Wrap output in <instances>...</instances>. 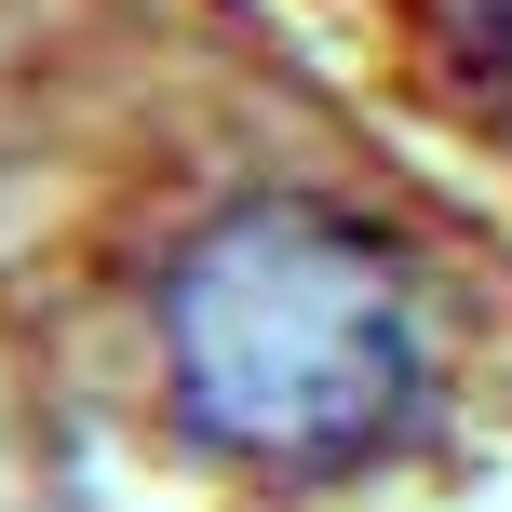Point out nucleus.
Wrapping results in <instances>:
<instances>
[{
  "instance_id": "1",
  "label": "nucleus",
  "mask_w": 512,
  "mask_h": 512,
  "mask_svg": "<svg viewBox=\"0 0 512 512\" xmlns=\"http://www.w3.org/2000/svg\"><path fill=\"white\" fill-rule=\"evenodd\" d=\"M162 378L203 445L256 472H364L432 391L418 283L364 216L243 189L162 270Z\"/></svg>"
},
{
  "instance_id": "2",
  "label": "nucleus",
  "mask_w": 512,
  "mask_h": 512,
  "mask_svg": "<svg viewBox=\"0 0 512 512\" xmlns=\"http://www.w3.org/2000/svg\"><path fill=\"white\" fill-rule=\"evenodd\" d=\"M445 54H459V81L512 122V0H445Z\"/></svg>"
}]
</instances>
